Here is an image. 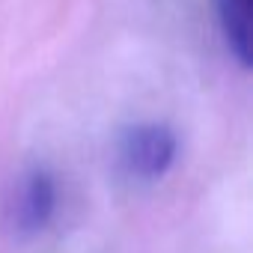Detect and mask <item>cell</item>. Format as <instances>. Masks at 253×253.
I'll list each match as a JSON object with an SVG mask.
<instances>
[{"label": "cell", "instance_id": "7a4b0ae2", "mask_svg": "<svg viewBox=\"0 0 253 253\" xmlns=\"http://www.w3.org/2000/svg\"><path fill=\"white\" fill-rule=\"evenodd\" d=\"M54 211H57V179L45 167L27 170L6 203L9 226L18 235H36L54 220Z\"/></svg>", "mask_w": 253, "mask_h": 253}, {"label": "cell", "instance_id": "3957f363", "mask_svg": "<svg viewBox=\"0 0 253 253\" xmlns=\"http://www.w3.org/2000/svg\"><path fill=\"white\" fill-rule=\"evenodd\" d=\"M217 18L232 57L241 66H250V0H217Z\"/></svg>", "mask_w": 253, "mask_h": 253}, {"label": "cell", "instance_id": "6da1fadb", "mask_svg": "<svg viewBox=\"0 0 253 253\" xmlns=\"http://www.w3.org/2000/svg\"><path fill=\"white\" fill-rule=\"evenodd\" d=\"M173 161H176V134L167 125L143 122L122 134L119 164L131 179L155 182L173 167Z\"/></svg>", "mask_w": 253, "mask_h": 253}]
</instances>
